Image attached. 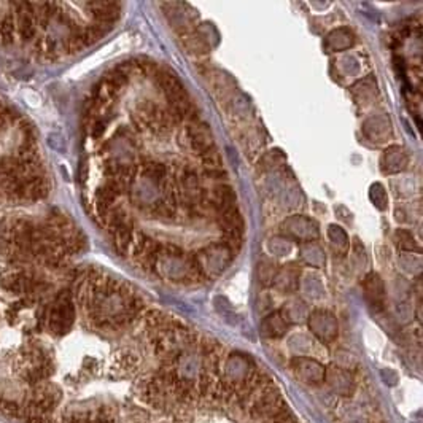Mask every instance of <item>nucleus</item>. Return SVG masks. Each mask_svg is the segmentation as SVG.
<instances>
[{
    "mask_svg": "<svg viewBox=\"0 0 423 423\" xmlns=\"http://www.w3.org/2000/svg\"><path fill=\"white\" fill-rule=\"evenodd\" d=\"M159 83L163 86V91L167 97V100L172 105V108L181 116H189L193 113V102L186 93L185 86L180 83V80L175 78L170 74H163L159 78Z\"/></svg>",
    "mask_w": 423,
    "mask_h": 423,
    "instance_id": "f257e3e1",
    "label": "nucleus"
},
{
    "mask_svg": "<svg viewBox=\"0 0 423 423\" xmlns=\"http://www.w3.org/2000/svg\"><path fill=\"white\" fill-rule=\"evenodd\" d=\"M291 366H293L296 376L304 380L306 384L310 385H318V384H323L325 382V376H326V371L325 368L320 365V363L314 361V360H307V358H296L291 363Z\"/></svg>",
    "mask_w": 423,
    "mask_h": 423,
    "instance_id": "7ed1b4c3",
    "label": "nucleus"
},
{
    "mask_svg": "<svg viewBox=\"0 0 423 423\" xmlns=\"http://www.w3.org/2000/svg\"><path fill=\"white\" fill-rule=\"evenodd\" d=\"M264 332L267 336H280V334H284V332L287 331V325H285V321L281 320L278 315H274L272 318H269L264 326H263Z\"/></svg>",
    "mask_w": 423,
    "mask_h": 423,
    "instance_id": "6e6552de",
    "label": "nucleus"
},
{
    "mask_svg": "<svg viewBox=\"0 0 423 423\" xmlns=\"http://www.w3.org/2000/svg\"><path fill=\"white\" fill-rule=\"evenodd\" d=\"M74 318H75V310H74V304H72V299L70 296L65 295H60L54 306L49 312V329H51L54 334H65V332L70 329L74 323Z\"/></svg>",
    "mask_w": 423,
    "mask_h": 423,
    "instance_id": "f03ea898",
    "label": "nucleus"
},
{
    "mask_svg": "<svg viewBox=\"0 0 423 423\" xmlns=\"http://www.w3.org/2000/svg\"><path fill=\"white\" fill-rule=\"evenodd\" d=\"M15 30H16V19L12 13H10L2 19V23H0V42L4 45L13 43Z\"/></svg>",
    "mask_w": 423,
    "mask_h": 423,
    "instance_id": "0eeeda50",
    "label": "nucleus"
},
{
    "mask_svg": "<svg viewBox=\"0 0 423 423\" xmlns=\"http://www.w3.org/2000/svg\"><path fill=\"white\" fill-rule=\"evenodd\" d=\"M325 380L329 382L331 388L340 396H350L355 390V382L347 371L342 369H332L325 376Z\"/></svg>",
    "mask_w": 423,
    "mask_h": 423,
    "instance_id": "39448f33",
    "label": "nucleus"
},
{
    "mask_svg": "<svg viewBox=\"0 0 423 423\" xmlns=\"http://www.w3.org/2000/svg\"><path fill=\"white\" fill-rule=\"evenodd\" d=\"M188 137L189 142L193 145V148L197 151L199 155H204L205 151L215 148L214 147V138H212V132L207 127V124H193L188 129Z\"/></svg>",
    "mask_w": 423,
    "mask_h": 423,
    "instance_id": "20e7f679",
    "label": "nucleus"
},
{
    "mask_svg": "<svg viewBox=\"0 0 423 423\" xmlns=\"http://www.w3.org/2000/svg\"><path fill=\"white\" fill-rule=\"evenodd\" d=\"M145 174L151 180H158V178H161L164 175V167L161 164H150L145 170Z\"/></svg>",
    "mask_w": 423,
    "mask_h": 423,
    "instance_id": "1a4fd4ad",
    "label": "nucleus"
},
{
    "mask_svg": "<svg viewBox=\"0 0 423 423\" xmlns=\"http://www.w3.org/2000/svg\"><path fill=\"white\" fill-rule=\"evenodd\" d=\"M24 99H26V102L29 105H32V107H37L40 104V96L35 94L34 91H30V89L24 91Z\"/></svg>",
    "mask_w": 423,
    "mask_h": 423,
    "instance_id": "9d476101",
    "label": "nucleus"
},
{
    "mask_svg": "<svg viewBox=\"0 0 423 423\" xmlns=\"http://www.w3.org/2000/svg\"><path fill=\"white\" fill-rule=\"evenodd\" d=\"M93 8V15L99 23H112L119 15V7L113 2H93L88 4Z\"/></svg>",
    "mask_w": 423,
    "mask_h": 423,
    "instance_id": "423d86ee",
    "label": "nucleus"
}]
</instances>
